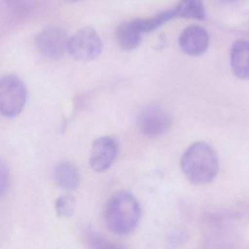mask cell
Instances as JSON below:
<instances>
[{
	"mask_svg": "<svg viewBox=\"0 0 249 249\" xmlns=\"http://www.w3.org/2000/svg\"><path fill=\"white\" fill-rule=\"evenodd\" d=\"M10 173L8 167L1 162L0 166V192L1 195H3L5 192H8L10 186Z\"/></svg>",
	"mask_w": 249,
	"mask_h": 249,
	"instance_id": "16",
	"label": "cell"
},
{
	"mask_svg": "<svg viewBox=\"0 0 249 249\" xmlns=\"http://www.w3.org/2000/svg\"><path fill=\"white\" fill-rule=\"evenodd\" d=\"M141 210L136 198L126 192L113 195L107 201L105 219L109 230L117 234L131 232L139 223Z\"/></svg>",
	"mask_w": 249,
	"mask_h": 249,
	"instance_id": "2",
	"label": "cell"
},
{
	"mask_svg": "<svg viewBox=\"0 0 249 249\" xmlns=\"http://www.w3.org/2000/svg\"><path fill=\"white\" fill-rule=\"evenodd\" d=\"M86 243L91 248H119L113 242L109 241L107 239L103 238L94 232H87L85 235Z\"/></svg>",
	"mask_w": 249,
	"mask_h": 249,
	"instance_id": "15",
	"label": "cell"
},
{
	"mask_svg": "<svg viewBox=\"0 0 249 249\" xmlns=\"http://www.w3.org/2000/svg\"><path fill=\"white\" fill-rule=\"evenodd\" d=\"M75 208V199L69 195L59 196L55 203L56 214L60 218H69L73 215Z\"/></svg>",
	"mask_w": 249,
	"mask_h": 249,
	"instance_id": "14",
	"label": "cell"
},
{
	"mask_svg": "<svg viewBox=\"0 0 249 249\" xmlns=\"http://www.w3.org/2000/svg\"><path fill=\"white\" fill-rule=\"evenodd\" d=\"M178 17L176 10L164 11L152 18L133 20L137 28L142 33H150L161 27L163 24Z\"/></svg>",
	"mask_w": 249,
	"mask_h": 249,
	"instance_id": "12",
	"label": "cell"
},
{
	"mask_svg": "<svg viewBox=\"0 0 249 249\" xmlns=\"http://www.w3.org/2000/svg\"><path fill=\"white\" fill-rule=\"evenodd\" d=\"M70 39L71 37L63 29L50 27L38 33L36 37V43L43 56L58 59L68 52Z\"/></svg>",
	"mask_w": 249,
	"mask_h": 249,
	"instance_id": "6",
	"label": "cell"
},
{
	"mask_svg": "<svg viewBox=\"0 0 249 249\" xmlns=\"http://www.w3.org/2000/svg\"><path fill=\"white\" fill-rule=\"evenodd\" d=\"M182 171L195 184L211 183L218 174L219 164L213 148L205 142H196L183 153L180 160Z\"/></svg>",
	"mask_w": 249,
	"mask_h": 249,
	"instance_id": "1",
	"label": "cell"
},
{
	"mask_svg": "<svg viewBox=\"0 0 249 249\" xmlns=\"http://www.w3.org/2000/svg\"><path fill=\"white\" fill-rule=\"evenodd\" d=\"M118 153V144L111 137L104 136L97 138L93 142L90 154L89 163L96 172L107 170L116 160Z\"/></svg>",
	"mask_w": 249,
	"mask_h": 249,
	"instance_id": "7",
	"label": "cell"
},
{
	"mask_svg": "<svg viewBox=\"0 0 249 249\" xmlns=\"http://www.w3.org/2000/svg\"><path fill=\"white\" fill-rule=\"evenodd\" d=\"M55 180L59 187L74 190L79 186L81 176L75 165L68 161L60 163L55 171Z\"/></svg>",
	"mask_w": 249,
	"mask_h": 249,
	"instance_id": "11",
	"label": "cell"
},
{
	"mask_svg": "<svg viewBox=\"0 0 249 249\" xmlns=\"http://www.w3.org/2000/svg\"><path fill=\"white\" fill-rule=\"evenodd\" d=\"M230 65L239 79L249 80V42L237 40L230 51Z\"/></svg>",
	"mask_w": 249,
	"mask_h": 249,
	"instance_id": "9",
	"label": "cell"
},
{
	"mask_svg": "<svg viewBox=\"0 0 249 249\" xmlns=\"http://www.w3.org/2000/svg\"><path fill=\"white\" fill-rule=\"evenodd\" d=\"M142 33L137 28L133 21L122 23L116 31L118 46L125 52L135 50L141 44Z\"/></svg>",
	"mask_w": 249,
	"mask_h": 249,
	"instance_id": "10",
	"label": "cell"
},
{
	"mask_svg": "<svg viewBox=\"0 0 249 249\" xmlns=\"http://www.w3.org/2000/svg\"><path fill=\"white\" fill-rule=\"evenodd\" d=\"M103 51V42L91 27H84L71 37L68 52L75 60L89 62L97 59Z\"/></svg>",
	"mask_w": 249,
	"mask_h": 249,
	"instance_id": "4",
	"label": "cell"
},
{
	"mask_svg": "<svg viewBox=\"0 0 249 249\" xmlns=\"http://www.w3.org/2000/svg\"><path fill=\"white\" fill-rule=\"evenodd\" d=\"M67 2H69V3H75V2H80V1H82V0H65Z\"/></svg>",
	"mask_w": 249,
	"mask_h": 249,
	"instance_id": "17",
	"label": "cell"
},
{
	"mask_svg": "<svg viewBox=\"0 0 249 249\" xmlns=\"http://www.w3.org/2000/svg\"><path fill=\"white\" fill-rule=\"evenodd\" d=\"M27 100V91L21 79L14 75L2 77L0 81V109L2 116L15 118L21 113Z\"/></svg>",
	"mask_w": 249,
	"mask_h": 249,
	"instance_id": "3",
	"label": "cell"
},
{
	"mask_svg": "<svg viewBox=\"0 0 249 249\" xmlns=\"http://www.w3.org/2000/svg\"><path fill=\"white\" fill-rule=\"evenodd\" d=\"M226 2H234V1H237V0H224Z\"/></svg>",
	"mask_w": 249,
	"mask_h": 249,
	"instance_id": "18",
	"label": "cell"
},
{
	"mask_svg": "<svg viewBox=\"0 0 249 249\" xmlns=\"http://www.w3.org/2000/svg\"><path fill=\"white\" fill-rule=\"evenodd\" d=\"M176 10L178 16L183 18L196 20L205 18L203 0H180Z\"/></svg>",
	"mask_w": 249,
	"mask_h": 249,
	"instance_id": "13",
	"label": "cell"
},
{
	"mask_svg": "<svg viewBox=\"0 0 249 249\" xmlns=\"http://www.w3.org/2000/svg\"><path fill=\"white\" fill-rule=\"evenodd\" d=\"M178 43L183 53L191 56H197L203 54L208 49L209 36L203 27L190 26L182 32Z\"/></svg>",
	"mask_w": 249,
	"mask_h": 249,
	"instance_id": "8",
	"label": "cell"
},
{
	"mask_svg": "<svg viewBox=\"0 0 249 249\" xmlns=\"http://www.w3.org/2000/svg\"><path fill=\"white\" fill-rule=\"evenodd\" d=\"M172 119L165 110L159 106H147L137 118V126L140 132L149 138L161 136L169 130Z\"/></svg>",
	"mask_w": 249,
	"mask_h": 249,
	"instance_id": "5",
	"label": "cell"
}]
</instances>
